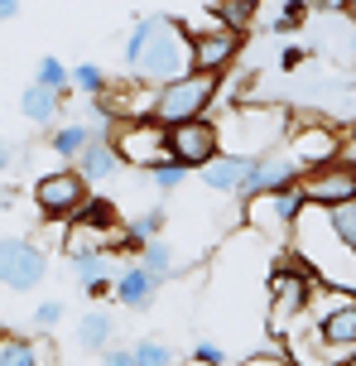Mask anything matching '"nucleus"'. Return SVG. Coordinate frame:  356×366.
<instances>
[{"label":"nucleus","instance_id":"4be33fe9","mask_svg":"<svg viewBox=\"0 0 356 366\" xmlns=\"http://www.w3.org/2000/svg\"><path fill=\"white\" fill-rule=\"evenodd\" d=\"M308 10H313L308 0H275L270 15H260V24L270 29V34H294V29H303Z\"/></svg>","mask_w":356,"mask_h":366},{"label":"nucleus","instance_id":"a211bd4d","mask_svg":"<svg viewBox=\"0 0 356 366\" xmlns=\"http://www.w3.org/2000/svg\"><path fill=\"white\" fill-rule=\"evenodd\" d=\"M68 265H73V274L82 280V290L92 294V299L111 294L116 265H111V256H106V251H77V256H68Z\"/></svg>","mask_w":356,"mask_h":366},{"label":"nucleus","instance_id":"cd10ccee","mask_svg":"<svg viewBox=\"0 0 356 366\" xmlns=\"http://www.w3.org/2000/svg\"><path fill=\"white\" fill-rule=\"evenodd\" d=\"M164 222H169V212H164V207H145V212H140V217L131 222V241H135V246L154 241L159 232H164Z\"/></svg>","mask_w":356,"mask_h":366},{"label":"nucleus","instance_id":"f3484780","mask_svg":"<svg viewBox=\"0 0 356 366\" xmlns=\"http://www.w3.org/2000/svg\"><path fill=\"white\" fill-rule=\"evenodd\" d=\"M73 164H77V179H82V183H111L116 174L126 169V164H121V154L111 149V140H106V135H96V140L82 149V154H77Z\"/></svg>","mask_w":356,"mask_h":366},{"label":"nucleus","instance_id":"0eeeda50","mask_svg":"<svg viewBox=\"0 0 356 366\" xmlns=\"http://www.w3.org/2000/svg\"><path fill=\"white\" fill-rule=\"evenodd\" d=\"M49 274V256L44 246L24 237H0V285L10 294H34Z\"/></svg>","mask_w":356,"mask_h":366},{"label":"nucleus","instance_id":"4468645a","mask_svg":"<svg viewBox=\"0 0 356 366\" xmlns=\"http://www.w3.org/2000/svg\"><path fill=\"white\" fill-rule=\"evenodd\" d=\"M0 366H58V352L49 337L0 332Z\"/></svg>","mask_w":356,"mask_h":366},{"label":"nucleus","instance_id":"20e7f679","mask_svg":"<svg viewBox=\"0 0 356 366\" xmlns=\"http://www.w3.org/2000/svg\"><path fill=\"white\" fill-rule=\"evenodd\" d=\"M217 77L212 73H183L178 82H164L154 92V121L159 126H178V121H198L207 116V107L217 102Z\"/></svg>","mask_w":356,"mask_h":366},{"label":"nucleus","instance_id":"5701e85b","mask_svg":"<svg viewBox=\"0 0 356 366\" xmlns=\"http://www.w3.org/2000/svg\"><path fill=\"white\" fill-rule=\"evenodd\" d=\"M96 135H101V130H92V126H82V121H73V126H58L54 135H49V145H54V154L63 159V164H68V159H77L82 149L92 145Z\"/></svg>","mask_w":356,"mask_h":366},{"label":"nucleus","instance_id":"c9c22d12","mask_svg":"<svg viewBox=\"0 0 356 366\" xmlns=\"http://www.w3.org/2000/svg\"><path fill=\"white\" fill-rule=\"evenodd\" d=\"M19 15V0H0V24H10Z\"/></svg>","mask_w":356,"mask_h":366},{"label":"nucleus","instance_id":"b1692460","mask_svg":"<svg viewBox=\"0 0 356 366\" xmlns=\"http://www.w3.org/2000/svg\"><path fill=\"white\" fill-rule=\"evenodd\" d=\"M140 265H145V270H150L159 285L178 274V256H173V246H169L164 237H154V241H145V246H140Z\"/></svg>","mask_w":356,"mask_h":366},{"label":"nucleus","instance_id":"bb28decb","mask_svg":"<svg viewBox=\"0 0 356 366\" xmlns=\"http://www.w3.org/2000/svg\"><path fill=\"white\" fill-rule=\"evenodd\" d=\"M68 87H77L82 97H101L106 92V73L96 63H77V68H68Z\"/></svg>","mask_w":356,"mask_h":366},{"label":"nucleus","instance_id":"9d476101","mask_svg":"<svg viewBox=\"0 0 356 366\" xmlns=\"http://www.w3.org/2000/svg\"><path fill=\"white\" fill-rule=\"evenodd\" d=\"M284 149L299 159V169H318V164H332L337 154V126L327 121H303L294 116L289 121V135H284Z\"/></svg>","mask_w":356,"mask_h":366},{"label":"nucleus","instance_id":"ddd939ff","mask_svg":"<svg viewBox=\"0 0 356 366\" xmlns=\"http://www.w3.org/2000/svg\"><path fill=\"white\" fill-rule=\"evenodd\" d=\"M299 159L289 154V149H270V154H260L255 159V169H250V179H245V193L241 202L250 198H265V193H280V188H294L299 183Z\"/></svg>","mask_w":356,"mask_h":366},{"label":"nucleus","instance_id":"a878e982","mask_svg":"<svg viewBox=\"0 0 356 366\" xmlns=\"http://www.w3.org/2000/svg\"><path fill=\"white\" fill-rule=\"evenodd\" d=\"M131 357H135V366H178V352L164 337H140L131 347Z\"/></svg>","mask_w":356,"mask_h":366},{"label":"nucleus","instance_id":"dca6fc26","mask_svg":"<svg viewBox=\"0 0 356 366\" xmlns=\"http://www.w3.org/2000/svg\"><path fill=\"white\" fill-rule=\"evenodd\" d=\"M111 294H116V304H126V309H150L154 294H159V280H154L140 260H131L126 270H116Z\"/></svg>","mask_w":356,"mask_h":366},{"label":"nucleus","instance_id":"7c9ffc66","mask_svg":"<svg viewBox=\"0 0 356 366\" xmlns=\"http://www.w3.org/2000/svg\"><path fill=\"white\" fill-rule=\"evenodd\" d=\"M63 318H68V309H63V299H44V304L34 309V328H39V332H49V328H58Z\"/></svg>","mask_w":356,"mask_h":366},{"label":"nucleus","instance_id":"2f4dec72","mask_svg":"<svg viewBox=\"0 0 356 366\" xmlns=\"http://www.w3.org/2000/svg\"><path fill=\"white\" fill-rule=\"evenodd\" d=\"M193 362H198V366H226V347H222V342H212V337H203V342L193 347Z\"/></svg>","mask_w":356,"mask_h":366},{"label":"nucleus","instance_id":"f704fd0d","mask_svg":"<svg viewBox=\"0 0 356 366\" xmlns=\"http://www.w3.org/2000/svg\"><path fill=\"white\" fill-rule=\"evenodd\" d=\"M303 58H308V49H303V44H289V49L280 54V63H284V68H299Z\"/></svg>","mask_w":356,"mask_h":366},{"label":"nucleus","instance_id":"e433bc0d","mask_svg":"<svg viewBox=\"0 0 356 366\" xmlns=\"http://www.w3.org/2000/svg\"><path fill=\"white\" fill-rule=\"evenodd\" d=\"M10 159H15V145H10V140H0V174L10 169Z\"/></svg>","mask_w":356,"mask_h":366},{"label":"nucleus","instance_id":"6ab92c4d","mask_svg":"<svg viewBox=\"0 0 356 366\" xmlns=\"http://www.w3.org/2000/svg\"><path fill=\"white\" fill-rule=\"evenodd\" d=\"M255 19H260V0H212V24L226 34L241 39L245 29H255Z\"/></svg>","mask_w":356,"mask_h":366},{"label":"nucleus","instance_id":"aec40b11","mask_svg":"<svg viewBox=\"0 0 356 366\" xmlns=\"http://www.w3.org/2000/svg\"><path fill=\"white\" fill-rule=\"evenodd\" d=\"M77 347L82 352H106V347H116V318L106 309H92V313H82L77 318Z\"/></svg>","mask_w":356,"mask_h":366},{"label":"nucleus","instance_id":"c756f323","mask_svg":"<svg viewBox=\"0 0 356 366\" xmlns=\"http://www.w3.org/2000/svg\"><path fill=\"white\" fill-rule=\"evenodd\" d=\"M188 174H193V169H183V164H159V169H150L145 179H150L154 193H178L188 183Z\"/></svg>","mask_w":356,"mask_h":366},{"label":"nucleus","instance_id":"393cba45","mask_svg":"<svg viewBox=\"0 0 356 366\" xmlns=\"http://www.w3.org/2000/svg\"><path fill=\"white\" fill-rule=\"evenodd\" d=\"M322 217H327V227H332V237H337L342 246H347V251L356 256V198L322 207Z\"/></svg>","mask_w":356,"mask_h":366},{"label":"nucleus","instance_id":"6e6552de","mask_svg":"<svg viewBox=\"0 0 356 366\" xmlns=\"http://www.w3.org/2000/svg\"><path fill=\"white\" fill-rule=\"evenodd\" d=\"M303 207H308V202H303L299 188H280V193H265V198L245 202V222H250V232H255V237L284 241V237H289V227L299 222Z\"/></svg>","mask_w":356,"mask_h":366},{"label":"nucleus","instance_id":"c85d7f7f","mask_svg":"<svg viewBox=\"0 0 356 366\" xmlns=\"http://www.w3.org/2000/svg\"><path fill=\"white\" fill-rule=\"evenodd\" d=\"M34 82H39V87H49V92H63V87H68V63L54 58V54H44V58H39V68H34Z\"/></svg>","mask_w":356,"mask_h":366},{"label":"nucleus","instance_id":"9b49d317","mask_svg":"<svg viewBox=\"0 0 356 366\" xmlns=\"http://www.w3.org/2000/svg\"><path fill=\"white\" fill-rule=\"evenodd\" d=\"M294 188L303 193V202H308V207H332V202L356 198V169H347V164H318V169H303Z\"/></svg>","mask_w":356,"mask_h":366},{"label":"nucleus","instance_id":"423d86ee","mask_svg":"<svg viewBox=\"0 0 356 366\" xmlns=\"http://www.w3.org/2000/svg\"><path fill=\"white\" fill-rule=\"evenodd\" d=\"M164 149H169V164L183 169H203L222 154V135H217V121H178V126H164Z\"/></svg>","mask_w":356,"mask_h":366},{"label":"nucleus","instance_id":"f257e3e1","mask_svg":"<svg viewBox=\"0 0 356 366\" xmlns=\"http://www.w3.org/2000/svg\"><path fill=\"white\" fill-rule=\"evenodd\" d=\"M126 73L131 82H145V87H164V82H178L183 73H193V49H188V29L173 24L169 15H145L131 24L126 34Z\"/></svg>","mask_w":356,"mask_h":366},{"label":"nucleus","instance_id":"4c0bfd02","mask_svg":"<svg viewBox=\"0 0 356 366\" xmlns=\"http://www.w3.org/2000/svg\"><path fill=\"white\" fill-rule=\"evenodd\" d=\"M347 19H352V24H356V0H347Z\"/></svg>","mask_w":356,"mask_h":366},{"label":"nucleus","instance_id":"7ed1b4c3","mask_svg":"<svg viewBox=\"0 0 356 366\" xmlns=\"http://www.w3.org/2000/svg\"><path fill=\"white\" fill-rule=\"evenodd\" d=\"M265 285H270V332L275 337H294L299 328H308V304H313V274L303 270L299 260H280L275 270L265 274Z\"/></svg>","mask_w":356,"mask_h":366},{"label":"nucleus","instance_id":"2eb2a0df","mask_svg":"<svg viewBox=\"0 0 356 366\" xmlns=\"http://www.w3.org/2000/svg\"><path fill=\"white\" fill-rule=\"evenodd\" d=\"M250 169H255V159H245V154H217L212 164L198 169V179H203L212 193H231V198H241Z\"/></svg>","mask_w":356,"mask_h":366},{"label":"nucleus","instance_id":"f03ea898","mask_svg":"<svg viewBox=\"0 0 356 366\" xmlns=\"http://www.w3.org/2000/svg\"><path fill=\"white\" fill-rule=\"evenodd\" d=\"M289 246H294V260L313 274L318 290L356 294V256L332 237V227H327V217H322V207H303L299 222L289 227Z\"/></svg>","mask_w":356,"mask_h":366},{"label":"nucleus","instance_id":"39448f33","mask_svg":"<svg viewBox=\"0 0 356 366\" xmlns=\"http://www.w3.org/2000/svg\"><path fill=\"white\" fill-rule=\"evenodd\" d=\"M111 149L121 154V164L135 169H159L169 164V149H164V126L159 121H116V130H106Z\"/></svg>","mask_w":356,"mask_h":366},{"label":"nucleus","instance_id":"f8f14e48","mask_svg":"<svg viewBox=\"0 0 356 366\" xmlns=\"http://www.w3.org/2000/svg\"><path fill=\"white\" fill-rule=\"evenodd\" d=\"M188 49H193V73H212L222 77L236 58H241V39L217 29V24H207L198 34H188Z\"/></svg>","mask_w":356,"mask_h":366},{"label":"nucleus","instance_id":"412c9836","mask_svg":"<svg viewBox=\"0 0 356 366\" xmlns=\"http://www.w3.org/2000/svg\"><path fill=\"white\" fill-rule=\"evenodd\" d=\"M19 111L34 126H54L58 116H63V92H49V87H39V82H29V87L19 92Z\"/></svg>","mask_w":356,"mask_h":366},{"label":"nucleus","instance_id":"1a4fd4ad","mask_svg":"<svg viewBox=\"0 0 356 366\" xmlns=\"http://www.w3.org/2000/svg\"><path fill=\"white\" fill-rule=\"evenodd\" d=\"M87 183L77 179V169H54L34 183V207L44 217H77L87 207Z\"/></svg>","mask_w":356,"mask_h":366},{"label":"nucleus","instance_id":"473e14b6","mask_svg":"<svg viewBox=\"0 0 356 366\" xmlns=\"http://www.w3.org/2000/svg\"><path fill=\"white\" fill-rule=\"evenodd\" d=\"M241 366H299V362H289L280 347H265V352H250Z\"/></svg>","mask_w":356,"mask_h":366},{"label":"nucleus","instance_id":"72a5a7b5","mask_svg":"<svg viewBox=\"0 0 356 366\" xmlns=\"http://www.w3.org/2000/svg\"><path fill=\"white\" fill-rule=\"evenodd\" d=\"M96 366H135L131 347H106V352H96Z\"/></svg>","mask_w":356,"mask_h":366}]
</instances>
